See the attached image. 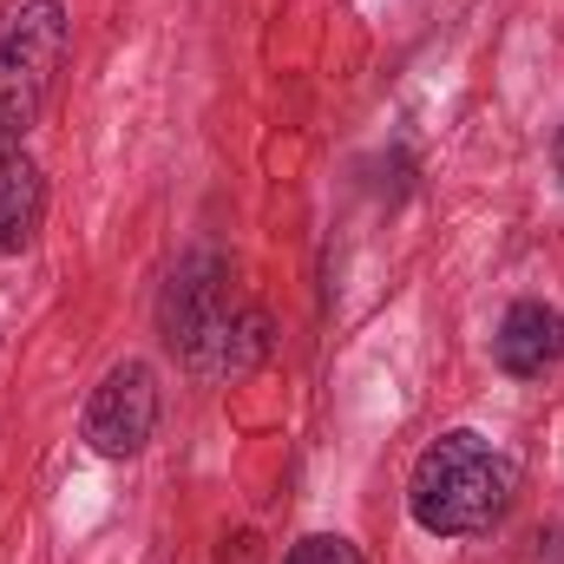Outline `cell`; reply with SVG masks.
I'll list each match as a JSON object with an SVG mask.
<instances>
[{"instance_id":"1","label":"cell","mask_w":564,"mask_h":564,"mask_svg":"<svg viewBox=\"0 0 564 564\" xmlns=\"http://www.w3.org/2000/svg\"><path fill=\"white\" fill-rule=\"evenodd\" d=\"M519 499V459L473 426H453L408 473V512L426 539H479L506 525Z\"/></svg>"},{"instance_id":"5","label":"cell","mask_w":564,"mask_h":564,"mask_svg":"<svg viewBox=\"0 0 564 564\" xmlns=\"http://www.w3.org/2000/svg\"><path fill=\"white\" fill-rule=\"evenodd\" d=\"M492 361L512 381H545L564 361V315L552 302H512L492 335Z\"/></svg>"},{"instance_id":"4","label":"cell","mask_w":564,"mask_h":564,"mask_svg":"<svg viewBox=\"0 0 564 564\" xmlns=\"http://www.w3.org/2000/svg\"><path fill=\"white\" fill-rule=\"evenodd\" d=\"M86 446L93 453H106V459H132L151 446V433H158V375L144 368V361H119V368H106V381L93 388V401H86Z\"/></svg>"},{"instance_id":"3","label":"cell","mask_w":564,"mask_h":564,"mask_svg":"<svg viewBox=\"0 0 564 564\" xmlns=\"http://www.w3.org/2000/svg\"><path fill=\"white\" fill-rule=\"evenodd\" d=\"M73 46L66 0H0V139H26Z\"/></svg>"},{"instance_id":"6","label":"cell","mask_w":564,"mask_h":564,"mask_svg":"<svg viewBox=\"0 0 564 564\" xmlns=\"http://www.w3.org/2000/svg\"><path fill=\"white\" fill-rule=\"evenodd\" d=\"M46 217V177L20 139H0V257L26 250Z\"/></svg>"},{"instance_id":"7","label":"cell","mask_w":564,"mask_h":564,"mask_svg":"<svg viewBox=\"0 0 564 564\" xmlns=\"http://www.w3.org/2000/svg\"><path fill=\"white\" fill-rule=\"evenodd\" d=\"M282 564H368V558H361L348 539H335V532H315V539H302V545H295Z\"/></svg>"},{"instance_id":"2","label":"cell","mask_w":564,"mask_h":564,"mask_svg":"<svg viewBox=\"0 0 564 564\" xmlns=\"http://www.w3.org/2000/svg\"><path fill=\"white\" fill-rule=\"evenodd\" d=\"M164 341L197 375H237L263 355V315L230 289L224 257L197 250L164 289Z\"/></svg>"},{"instance_id":"8","label":"cell","mask_w":564,"mask_h":564,"mask_svg":"<svg viewBox=\"0 0 564 564\" xmlns=\"http://www.w3.org/2000/svg\"><path fill=\"white\" fill-rule=\"evenodd\" d=\"M552 164H558V177H564V132H558V144H552Z\"/></svg>"}]
</instances>
